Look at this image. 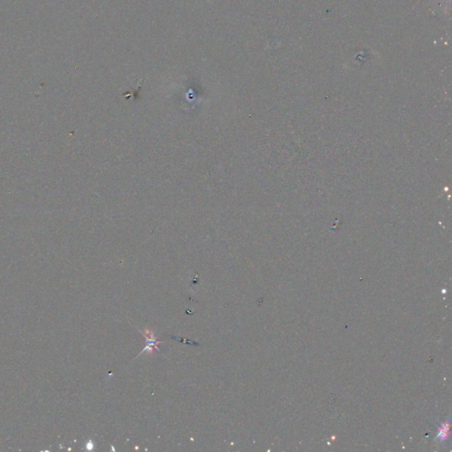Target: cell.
I'll use <instances>...</instances> for the list:
<instances>
[{"label": "cell", "instance_id": "1", "mask_svg": "<svg viewBox=\"0 0 452 452\" xmlns=\"http://www.w3.org/2000/svg\"><path fill=\"white\" fill-rule=\"evenodd\" d=\"M449 436V422H443L442 426L438 428V432H437L436 438L438 439V441H440V442H443V441H445L446 439H448Z\"/></svg>", "mask_w": 452, "mask_h": 452}]
</instances>
